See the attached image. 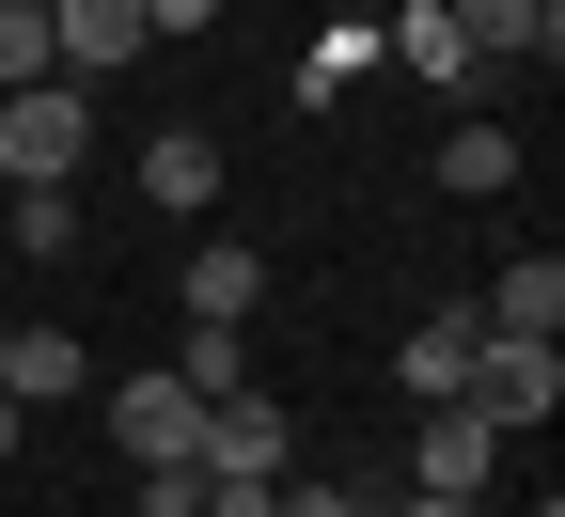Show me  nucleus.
<instances>
[{"label":"nucleus","instance_id":"12","mask_svg":"<svg viewBox=\"0 0 565 517\" xmlns=\"http://www.w3.org/2000/svg\"><path fill=\"white\" fill-rule=\"evenodd\" d=\"M189 314H204V330H252V314H267V251L204 236V251H189Z\"/></svg>","mask_w":565,"mask_h":517},{"label":"nucleus","instance_id":"16","mask_svg":"<svg viewBox=\"0 0 565 517\" xmlns=\"http://www.w3.org/2000/svg\"><path fill=\"white\" fill-rule=\"evenodd\" d=\"M47 79V0H0V95Z\"/></svg>","mask_w":565,"mask_h":517},{"label":"nucleus","instance_id":"4","mask_svg":"<svg viewBox=\"0 0 565 517\" xmlns=\"http://www.w3.org/2000/svg\"><path fill=\"white\" fill-rule=\"evenodd\" d=\"M487 486H503V439L471 408H424L408 423V502H487Z\"/></svg>","mask_w":565,"mask_h":517},{"label":"nucleus","instance_id":"9","mask_svg":"<svg viewBox=\"0 0 565 517\" xmlns=\"http://www.w3.org/2000/svg\"><path fill=\"white\" fill-rule=\"evenodd\" d=\"M141 204H158V219H204V204H221V141H204V126H158V141H141Z\"/></svg>","mask_w":565,"mask_h":517},{"label":"nucleus","instance_id":"7","mask_svg":"<svg viewBox=\"0 0 565 517\" xmlns=\"http://www.w3.org/2000/svg\"><path fill=\"white\" fill-rule=\"evenodd\" d=\"M282 455H299L282 392H221V408H204V455H189V471H252V486H282Z\"/></svg>","mask_w":565,"mask_h":517},{"label":"nucleus","instance_id":"20","mask_svg":"<svg viewBox=\"0 0 565 517\" xmlns=\"http://www.w3.org/2000/svg\"><path fill=\"white\" fill-rule=\"evenodd\" d=\"M487 517H503V502H487ZM534 517H565V502H534Z\"/></svg>","mask_w":565,"mask_h":517},{"label":"nucleus","instance_id":"6","mask_svg":"<svg viewBox=\"0 0 565 517\" xmlns=\"http://www.w3.org/2000/svg\"><path fill=\"white\" fill-rule=\"evenodd\" d=\"M110 439H126V471H189V455H204V392L126 377V392H110Z\"/></svg>","mask_w":565,"mask_h":517},{"label":"nucleus","instance_id":"15","mask_svg":"<svg viewBox=\"0 0 565 517\" xmlns=\"http://www.w3.org/2000/svg\"><path fill=\"white\" fill-rule=\"evenodd\" d=\"M173 392H204V408H221V392H252V330H204V314H189V345H173Z\"/></svg>","mask_w":565,"mask_h":517},{"label":"nucleus","instance_id":"17","mask_svg":"<svg viewBox=\"0 0 565 517\" xmlns=\"http://www.w3.org/2000/svg\"><path fill=\"white\" fill-rule=\"evenodd\" d=\"M282 517H377L362 486H330V471H282Z\"/></svg>","mask_w":565,"mask_h":517},{"label":"nucleus","instance_id":"11","mask_svg":"<svg viewBox=\"0 0 565 517\" xmlns=\"http://www.w3.org/2000/svg\"><path fill=\"white\" fill-rule=\"evenodd\" d=\"M0 392H17V408H47V392H95V360H79V330H0Z\"/></svg>","mask_w":565,"mask_h":517},{"label":"nucleus","instance_id":"10","mask_svg":"<svg viewBox=\"0 0 565 517\" xmlns=\"http://www.w3.org/2000/svg\"><path fill=\"white\" fill-rule=\"evenodd\" d=\"M440 189H456V204H503V189H519V126H503V110H456V126H440Z\"/></svg>","mask_w":565,"mask_h":517},{"label":"nucleus","instance_id":"13","mask_svg":"<svg viewBox=\"0 0 565 517\" xmlns=\"http://www.w3.org/2000/svg\"><path fill=\"white\" fill-rule=\"evenodd\" d=\"M471 345H487V330H471V299H456V314H424V330H408V360H393V392H408V408H456Z\"/></svg>","mask_w":565,"mask_h":517},{"label":"nucleus","instance_id":"18","mask_svg":"<svg viewBox=\"0 0 565 517\" xmlns=\"http://www.w3.org/2000/svg\"><path fill=\"white\" fill-rule=\"evenodd\" d=\"M141 32H158V47L173 32H221V0H141Z\"/></svg>","mask_w":565,"mask_h":517},{"label":"nucleus","instance_id":"8","mask_svg":"<svg viewBox=\"0 0 565 517\" xmlns=\"http://www.w3.org/2000/svg\"><path fill=\"white\" fill-rule=\"evenodd\" d=\"M471 330H519V345H565V251H503V267H487V299H471Z\"/></svg>","mask_w":565,"mask_h":517},{"label":"nucleus","instance_id":"3","mask_svg":"<svg viewBox=\"0 0 565 517\" xmlns=\"http://www.w3.org/2000/svg\"><path fill=\"white\" fill-rule=\"evenodd\" d=\"M141 47H158V32H141V0H47V79H126V63Z\"/></svg>","mask_w":565,"mask_h":517},{"label":"nucleus","instance_id":"1","mask_svg":"<svg viewBox=\"0 0 565 517\" xmlns=\"http://www.w3.org/2000/svg\"><path fill=\"white\" fill-rule=\"evenodd\" d=\"M79 158H95V95L79 79L0 95V189H79Z\"/></svg>","mask_w":565,"mask_h":517},{"label":"nucleus","instance_id":"19","mask_svg":"<svg viewBox=\"0 0 565 517\" xmlns=\"http://www.w3.org/2000/svg\"><path fill=\"white\" fill-rule=\"evenodd\" d=\"M377 517H393V502H377ZM408 517H487V502H408Z\"/></svg>","mask_w":565,"mask_h":517},{"label":"nucleus","instance_id":"5","mask_svg":"<svg viewBox=\"0 0 565 517\" xmlns=\"http://www.w3.org/2000/svg\"><path fill=\"white\" fill-rule=\"evenodd\" d=\"M471 63H503V79H550L565 63V0H440Z\"/></svg>","mask_w":565,"mask_h":517},{"label":"nucleus","instance_id":"14","mask_svg":"<svg viewBox=\"0 0 565 517\" xmlns=\"http://www.w3.org/2000/svg\"><path fill=\"white\" fill-rule=\"evenodd\" d=\"M0 236H17L32 267H63L79 251V189H0Z\"/></svg>","mask_w":565,"mask_h":517},{"label":"nucleus","instance_id":"2","mask_svg":"<svg viewBox=\"0 0 565 517\" xmlns=\"http://www.w3.org/2000/svg\"><path fill=\"white\" fill-rule=\"evenodd\" d=\"M456 408H471L487 439H534V423L565 408V345H519V330H487V345H471V377H456Z\"/></svg>","mask_w":565,"mask_h":517}]
</instances>
